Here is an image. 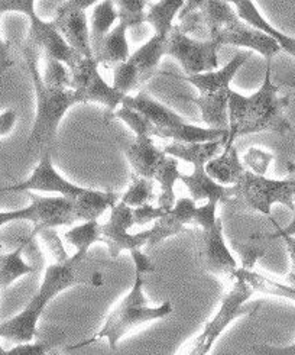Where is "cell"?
<instances>
[{"mask_svg": "<svg viewBox=\"0 0 295 355\" xmlns=\"http://www.w3.org/2000/svg\"><path fill=\"white\" fill-rule=\"evenodd\" d=\"M289 106L288 96L280 94V87L272 83L271 61H267V73L260 89L246 96L232 92L229 101V139L226 144H235L239 137L262 131H271L285 135L292 131L294 125L288 121L285 110Z\"/></svg>", "mask_w": 295, "mask_h": 355, "instance_id": "obj_1", "label": "cell"}, {"mask_svg": "<svg viewBox=\"0 0 295 355\" xmlns=\"http://www.w3.org/2000/svg\"><path fill=\"white\" fill-rule=\"evenodd\" d=\"M86 258L74 254L67 261L51 264L44 274L42 283L35 296L29 300L26 308L0 325V336L16 344L32 343L38 336V320L42 316L46 304L57 295L78 283H86L80 277L78 266Z\"/></svg>", "mask_w": 295, "mask_h": 355, "instance_id": "obj_2", "label": "cell"}, {"mask_svg": "<svg viewBox=\"0 0 295 355\" xmlns=\"http://www.w3.org/2000/svg\"><path fill=\"white\" fill-rule=\"evenodd\" d=\"M21 53L24 54L26 71L30 76L37 94V118L26 147L41 148L44 144H49L55 138L61 119L71 106L78 103V101L73 89L58 90L45 85L37 66L38 53L35 46L26 42L21 48Z\"/></svg>", "mask_w": 295, "mask_h": 355, "instance_id": "obj_3", "label": "cell"}, {"mask_svg": "<svg viewBox=\"0 0 295 355\" xmlns=\"http://www.w3.org/2000/svg\"><path fill=\"white\" fill-rule=\"evenodd\" d=\"M143 286L145 279L142 274H135V283L132 288L107 316L102 329L96 332L89 340L69 347V349L84 348L100 340H107L109 347L111 349H116L122 338L136 327L171 315L174 311L171 302H166L159 306H148L150 300L146 299L143 293Z\"/></svg>", "mask_w": 295, "mask_h": 355, "instance_id": "obj_4", "label": "cell"}, {"mask_svg": "<svg viewBox=\"0 0 295 355\" xmlns=\"http://www.w3.org/2000/svg\"><path fill=\"white\" fill-rule=\"evenodd\" d=\"M253 292L255 290L248 283L238 279L233 288L223 297L220 309L215 318L210 319L203 331L175 355H207L223 331L235 319L240 316H251L260 308V303H253L251 306L244 304L249 297H252Z\"/></svg>", "mask_w": 295, "mask_h": 355, "instance_id": "obj_5", "label": "cell"}, {"mask_svg": "<svg viewBox=\"0 0 295 355\" xmlns=\"http://www.w3.org/2000/svg\"><path fill=\"white\" fill-rule=\"evenodd\" d=\"M35 2L32 0H2L0 2V12H22L29 18V35L26 42L35 48H41L48 57L55 58L69 69L83 58L77 54L69 42L64 40L54 22H46L41 19L35 12Z\"/></svg>", "mask_w": 295, "mask_h": 355, "instance_id": "obj_6", "label": "cell"}, {"mask_svg": "<svg viewBox=\"0 0 295 355\" xmlns=\"http://www.w3.org/2000/svg\"><path fill=\"white\" fill-rule=\"evenodd\" d=\"M235 187V198L229 202L233 207L251 209L271 216L274 203L285 205L289 211H295L292 189L289 182L269 180L265 175H258L252 171H246Z\"/></svg>", "mask_w": 295, "mask_h": 355, "instance_id": "obj_7", "label": "cell"}, {"mask_svg": "<svg viewBox=\"0 0 295 355\" xmlns=\"http://www.w3.org/2000/svg\"><path fill=\"white\" fill-rule=\"evenodd\" d=\"M28 196L30 199L29 206L10 212H0V227L12 220H28L34 225L32 235L37 236L42 231L67 227L75 222L73 200L62 196L44 198L34 193H28Z\"/></svg>", "mask_w": 295, "mask_h": 355, "instance_id": "obj_8", "label": "cell"}, {"mask_svg": "<svg viewBox=\"0 0 295 355\" xmlns=\"http://www.w3.org/2000/svg\"><path fill=\"white\" fill-rule=\"evenodd\" d=\"M168 37L154 35L138 51H135L126 62L119 64L113 71V87L126 94L139 89L158 71L159 61L166 55Z\"/></svg>", "mask_w": 295, "mask_h": 355, "instance_id": "obj_9", "label": "cell"}, {"mask_svg": "<svg viewBox=\"0 0 295 355\" xmlns=\"http://www.w3.org/2000/svg\"><path fill=\"white\" fill-rule=\"evenodd\" d=\"M96 58H81L74 67L70 69L73 78V90L78 103L97 102L107 107V116L114 114L123 105L126 94L120 93L113 86H109L98 73Z\"/></svg>", "mask_w": 295, "mask_h": 355, "instance_id": "obj_10", "label": "cell"}, {"mask_svg": "<svg viewBox=\"0 0 295 355\" xmlns=\"http://www.w3.org/2000/svg\"><path fill=\"white\" fill-rule=\"evenodd\" d=\"M220 45L215 41L193 40L175 25L166 45V55L174 57L187 76L216 71L219 67L217 51Z\"/></svg>", "mask_w": 295, "mask_h": 355, "instance_id": "obj_11", "label": "cell"}, {"mask_svg": "<svg viewBox=\"0 0 295 355\" xmlns=\"http://www.w3.org/2000/svg\"><path fill=\"white\" fill-rule=\"evenodd\" d=\"M96 5V0H69L58 3L53 21L64 40L83 58H94L86 9Z\"/></svg>", "mask_w": 295, "mask_h": 355, "instance_id": "obj_12", "label": "cell"}, {"mask_svg": "<svg viewBox=\"0 0 295 355\" xmlns=\"http://www.w3.org/2000/svg\"><path fill=\"white\" fill-rule=\"evenodd\" d=\"M135 227L134 209L119 202L110 209V218L100 228V242H105L111 258H118L122 251L141 250L148 245L151 238V230L139 234H129V230Z\"/></svg>", "mask_w": 295, "mask_h": 355, "instance_id": "obj_13", "label": "cell"}, {"mask_svg": "<svg viewBox=\"0 0 295 355\" xmlns=\"http://www.w3.org/2000/svg\"><path fill=\"white\" fill-rule=\"evenodd\" d=\"M32 190L60 193V196L75 202L77 199L83 196L89 189L80 187L77 184H73L69 180H65L64 177L54 168L51 151L45 150L39 159V164L37 166V168L34 170V173H32L29 179L18 184L3 187L2 193L3 191L19 193V191H32Z\"/></svg>", "mask_w": 295, "mask_h": 355, "instance_id": "obj_14", "label": "cell"}, {"mask_svg": "<svg viewBox=\"0 0 295 355\" xmlns=\"http://www.w3.org/2000/svg\"><path fill=\"white\" fill-rule=\"evenodd\" d=\"M211 41L217 42L222 45H236V46H244L249 50L258 51L259 54L264 55L267 61H272V58L280 54L283 50L278 42L269 37L265 32H262L252 25L246 24L239 18L229 24L227 26L222 28L217 34L210 38Z\"/></svg>", "mask_w": 295, "mask_h": 355, "instance_id": "obj_15", "label": "cell"}, {"mask_svg": "<svg viewBox=\"0 0 295 355\" xmlns=\"http://www.w3.org/2000/svg\"><path fill=\"white\" fill-rule=\"evenodd\" d=\"M202 242L200 260L204 270L213 276L233 279L238 263L224 242L222 219H217L211 228L202 231Z\"/></svg>", "mask_w": 295, "mask_h": 355, "instance_id": "obj_16", "label": "cell"}, {"mask_svg": "<svg viewBox=\"0 0 295 355\" xmlns=\"http://www.w3.org/2000/svg\"><path fill=\"white\" fill-rule=\"evenodd\" d=\"M195 211L197 206L193 199L183 198L177 200L175 206L170 212L154 222V228H151V238L148 241L146 250L150 251L168 236L183 232L186 230V225L194 223Z\"/></svg>", "mask_w": 295, "mask_h": 355, "instance_id": "obj_17", "label": "cell"}, {"mask_svg": "<svg viewBox=\"0 0 295 355\" xmlns=\"http://www.w3.org/2000/svg\"><path fill=\"white\" fill-rule=\"evenodd\" d=\"M126 157L134 168V174L150 180L155 179V174L168 158L166 153L157 148L151 137L143 135L136 137L135 142L129 145V148L126 150Z\"/></svg>", "mask_w": 295, "mask_h": 355, "instance_id": "obj_18", "label": "cell"}, {"mask_svg": "<svg viewBox=\"0 0 295 355\" xmlns=\"http://www.w3.org/2000/svg\"><path fill=\"white\" fill-rule=\"evenodd\" d=\"M181 180L191 195V199L194 202L199 200H216L229 203L235 198V187L233 186H223L215 182L206 171V166H197L194 167L193 174L179 175Z\"/></svg>", "mask_w": 295, "mask_h": 355, "instance_id": "obj_19", "label": "cell"}, {"mask_svg": "<svg viewBox=\"0 0 295 355\" xmlns=\"http://www.w3.org/2000/svg\"><path fill=\"white\" fill-rule=\"evenodd\" d=\"M249 58H251V54L248 51H239L235 55V58H232L231 62L226 64V66L220 70L197 74V76H187L184 78L188 83H191L193 86L199 89L202 96L231 90V83L233 77Z\"/></svg>", "mask_w": 295, "mask_h": 355, "instance_id": "obj_20", "label": "cell"}, {"mask_svg": "<svg viewBox=\"0 0 295 355\" xmlns=\"http://www.w3.org/2000/svg\"><path fill=\"white\" fill-rule=\"evenodd\" d=\"M122 106L139 112V114H142L143 116L150 119L155 128L170 129L187 122L166 105H162L155 99L150 98L145 92H141L138 96H135V98L126 96Z\"/></svg>", "mask_w": 295, "mask_h": 355, "instance_id": "obj_21", "label": "cell"}, {"mask_svg": "<svg viewBox=\"0 0 295 355\" xmlns=\"http://www.w3.org/2000/svg\"><path fill=\"white\" fill-rule=\"evenodd\" d=\"M206 171L219 184L235 186L248 170L240 163L235 144H226L223 154L215 157L206 164Z\"/></svg>", "mask_w": 295, "mask_h": 355, "instance_id": "obj_22", "label": "cell"}, {"mask_svg": "<svg viewBox=\"0 0 295 355\" xmlns=\"http://www.w3.org/2000/svg\"><path fill=\"white\" fill-rule=\"evenodd\" d=\"M232 92L231 89L207 96L200 94V98H188V96H181V98L200 107L202 118L210 128L229 129V101H231Z\"/></svg>", "mask_w": 295, "mask_h": 355, "instance_id": "obj_23", "label": "cell"}, {"mask_svg": "<svg viewBox=\"0 0 295 355\" xmlns=\"http://www.w3.org/2000/svg\"><path fill=\"white\" fill-rule=\"evenodd\" d=\"M120 202L118 193L98 191L89 189L83 196L74 202V218L77 220H97L107 209H111Z\"/></svg>", "mask_w": 295, "mask_h": 355, "instance_id": "obj_24", "label": "cell"}, {"mask_svg": "<svg viewBox=\"0 0 295 355\" xmlns=\"http://www.w3.org/2000/svg\"><path fill=\"white\" fill-rule=\"evenodd\" d=\"M227 138L213 141V142H200V144H183L174 142L166 147L163 153L174 158H181L187 163L197 166H206L208 161L215 158L222 147H226Z\"/></svg>", "mask_w": 295, "mask_h": 355, "instance_id": "obj_25", "label": "cell"}, {"mask_svg": "<svg viewBox=\"0 0 295 355\" xmlns=\"http://www.w3.org/2000/svg\"><path fill=\"white\" fill-rule=\"evenodd\" d=\"M233 5L243 22L252 25L253 28L262 32H265V34H268L278 42V45L281 46L283 51H287L288 54L295 57V38L288 37L283 34V32L276 31L274 26H271L264 18H262L258 9L255 8L253 2H251V0H235Z\"/></svg>", "mask_w": 295, "mask_h": 355, "instance_id": "obj_26", "label": "cell"}, {"mask_svg": "<svg viewBox=\"0 0 295 355\" xmlns=\"http://www.w3.org/2000/svg\"><path fill=\"white\" fill-rule=\"evenodd\" d=\"M126 31L127 26L123 24H119L113 28V31H110V34L106 37L100 46V51L94 57L98 64H102L106 69H110L118 67L119 64L126 62L130 58Z\"/></svg>", "mask_w": 295, "mask_h": 355, "instance_id": "obj_27", "label": "cell"}, {"mask_svg": "<svg viewBox=\"0 0 295 355\" xmlns=\"http://www.w3.org/2000/svg\"><path fill=\"white\" fill-rule=\"evenodd\" d=\"M199 10L208 38L239 18L231 3L222 2V0H199Z\"/></svg>", "mask_w": 295, "mask_h": 355, "instance_id": "obj_28", "label": "cell"}, {"mask_svg": "<svg viewBox=\"0 0 295 355\" xmlns=\"http://www.w3.org/2000/svg\"><path fill=\"white\" fill-rule=\"evenodd\" d=\"M116 3L111 2V0H103V2H98L91 13L90 19V42H91V50L93 55L96 57L97 53L100 51V46L106 37L110 34V28L119 18L118 9L114 8Z\"/></svg>", "mask_w": 295, "mask_h": 355, "instance_id": "obj_29", "label": "cell"}, {"mask_svg": "<svg viewBox=\"0 0 295 355\" xmlns=\"http://www.w3.org/2000/svg\"><path fill=\"white\" fill-rule=\"evenodd\" d=\"M34 238V235H28L21 241L19 247L10 252H2L0 255V286L2 290L8 288L15 280L22 276H28L35 271L34 267L26 264L22 258L24 250L28 247V242Z\"/></svg>", "mask_w": 295, "mask_h": 355, "instance_id": "obj_30", "label": "cell"}, {"mask_svg": "<svg viewBox=\"0 0 295 355\" xmlns=\"http://www.w3.org/2000/svg\"><path fill=\"white\" fill-rule=\"evenodd\" d=\"M184 5V0H161V2L152 3L146 13V22L157 31L155 35L170 37L172 28L175 26L172 24L175 16L179 15Z\"/></svg>", "mask_w": 295, "mask_h": 355, "instance_id": "obj_31", "label": "cell"}, {"mask_svg": "<svg viewBox=\"0 0 295 355\" xmlns=\"http://www.w3.org/2000/svg\"><path fill=\"white\" fill-rule=\"evenodd\" d=\"M233 279L235 280L239 279V280L246 282L255 290V292L272 295V296H278V297H285V299H289V300L295 302V287L294 286L281 284V283H278L272 279L262 276V274H259L256 271L238 268Z\"/></svg>", "mask_w": 295, "mask_h": 355, "instance_id": "obj_32", "label": "cell"}, {"mask_svg": "<svg viewBox=\"0 0 295 355\" xmlns=\"http://www.w3.org/2000/svg\"><path fill=\"white\" fill-rule=\"evenodd\" d=\"M181 173L178 171V161L174 157H170L166 159V163L161 166L158 173L155 174V179L161 184V195L158 198V206L166 209L170 212L175 206V195H174V186L175 182L179 179Z\"/></svg>", "mask_w": 295, "mask_h": 355, "instance_id": "obj_33", "label": "cell"}, {"mask_svg": "<svg viewBox=\"0 0 295 355\" xmlns=\"http://www.w3.org/2000/svg\"><path fill=\"white\" fill-rule=\"evenodd\" d=\"M271 239L268 238L267 234H253L248 239L239 242V241H232V247L233 250L240 255L242 258V267L243 270H249L253 271V267L259 258H262L267 252L268 248V242Z\"/></svg>", "mask_w": 295, "mask_h": 355, "instance_id": "obj_34", "label": "cell"}, {"mask_svg": "<svg viewBox=\"0 0 295 355\" xmlns=\"http://www.w3.org/2000/svg\"><path fill=\"white\" fill-rule=\"evenodd\" d=\"M100 228L102 225L97 220L84 222L65 232L64 238L67 239L73 247L77 248V255L86 258L90 247L94 242H100Z\"/></svg>", "mask_w": 295, "mask_h": 355, "instance_id": "obj_35", "label": "cell"}, {"mask_svg": "<svg viewBox=\"0 0 295 355\" xmlns=\"http://www.w3.org/2000/svg\"><path fill=\"white\" fill-rule=\"evenodd\" d=\"M130 179H132V183L123 193L120 202L132 209L150 205L154 200V180L145 179V177L136 175L134 173L130 175Z\"/></svg>", "mask_w": 295, "mask_h": 355, "instance_id": "obj_36", "label": "cell"}, {"mask_svg": "<svg viewBox=\"0 0 295 355\" xmlns=\"http://www.w3.org/2000/svg\"><path fill=\"white\" fill-rule=\"evenodd\" d=\"M110 119H120L123 121L132 131L136 134V137H154V129L155 126L152 125V122L148 119L146 116H143L139 112L126 107V106H120L114 114H111L110 116H107L105 121L109 122Z\"/></svg>", "mask_w": 295, "mask_h": 355, "instance_id": "obj_37", "label": "cell"}, {"mask_svg": "<svg viewBox=\"0 0 295 355\" xmlns=\"http://www.w3.org/2000/svg\"><path fill=\"white\" fill-rule=\"evenodd\" d=\"M46 86L58 89V90H69L73 87L71 71L64 67V62L48 57L46 58V69L45 76L42 77Z\"/></svg>", "mask_w": 295, "mask_h": 355, "instance_id": "obj_38", "label": "cell"}, {"mask_svg": "<svg viewBox=\"0 0 295 355\" xmlns=\"http://www.w3.org/2000/svg\"><path fill=\"white\" fill-rule=\"evenodd\" d=\"M116 6L120 24L126 25L127 28L146 22V2H143V0H119V2H116Z\"/></svg>", "mask_w": 295, "mask_h": 355, "instance_id": "obj_39", "label": "cell"}, {"mask_svg": "<svg viewBox=\"0 0 295 355\" xmlns=\"http://www.w3.org/2000/svg\"><path fill=\"white\" fill-rule=\"evenodd\" d=\"M60 343V340H54V338H49V340H41L35 343H28V344H18L10 349H0V355H48Z\"/></svg>", "mask_w": 295, "mask_h": 355, "instance_id": "obj_40", "label": "cell"}, {"mask_svg": "<svg viewBox=\"0 0 295 355\" xmlns=\"http://www.w3.org/2000/svg\"><path fill=\"white\" fill-rule=\"evenodd\" d=\"M272 158L274 157L268 153H264L258 148H251L248 154L244 155V164L252 170V173L258 175H265Z\"/></svg>", "mask_w": 295, "mask_h": 355, "instance_id": "obj_41", "label": "cell"}, {"mask_svg": "<svg viewBox=\"0 0 295 355\" xmlns=\"http://www.w3.org/2000/svg\"><path fill=\"white\" fill-rule=\"evenodd\" d=\"M217 205H219V202L210 200V202H207L203 206H197L195 216H194V223L199 225V227L202 228V231L211 228L213 225L217 222V219H219L216 216Z\"/></svg>", "mask_w": 295, "mask_h": 355, "instance_id": "obj_42", "label": "cell"}, {"mask_svg": "<svg viewBox=\"0 0 295 355\" xmlns=\"http://www.w3.org/2000/svg\"><path fill=\"white\" fill-rule=\"evenodd\" d=\"M167 214L166 209H162L159 206H152V205H145L141 207L134 209V218H135V225H146L150 222H157L159 218Z\"/></svg>", "mask_w": 295, "mask_h": 355, "instance_id": "obj_43", "label": "cell"}, {"mask_svg": "<svg viewBox=\"0 0 295 355\" xmlns=\"http://www.w3.org/2000/svg\"><path fill=\"white\" fill-rule=\"evenodd\" d=\"M130 255H132V260L135 264V274H142V276H145V274L157 271L154 263L151 261V258L141 250L130 251Z\"/></svg>", "mask_w": 295, "mask_h": 355, "instance_id": "obj_44", "label": "cell"}, {"mask_svg": "<svg viewBox=\"0 0 295 355\" xmlns=\"http://www.w3.org/2000/svg\"><path fill=\"white\" fill-rule=\"evenodd\" d=\"M251 349L256 355H295V344L289 347H271V345H253Z\"/></svg>", "mask_w": 295, "mask_h": 355, "instance_id": "obj_45", "label": "cell"}, {"mask_svg": "<svg viewBox=\"0 0 295 355\" xmlns=\"http://www.w3.org/2000/svg\"><path fill=\"white\" fill-rule=\"evenodd\" d=\"M0 122H2V126H0V134L6 135L10 129L15 126L16 122V114L13 110H6L2 114V118H0Z\"/></svg>", "mask_w": 295, "mask_h": 355, "instance_id": "obj_46", "label": "cell"}, {"mask_svg": "<svg viewBox=\"0 0 295 355\" xmlns=\"http://www.w3.org/2000/svg\"><path fill=\"white\" fill-rule=\"evenodd\" d=\"M12 44L9 41L2 42V74L12 66L15 58L12 54Z\"/></svg>", "mask_w": 295, "mask_h": 355, "instance_id": "obj_47", "label": "cell"}, {"mask_svg": "<svg viewBox=\"0 0 295 355\" xmlns=\"http://www.w3.org/2000/svg\"><path fill=\"white\" fill-rule=\"evenodd\" d=\"M287 248H288V254L291 258V263H292V270L289 272V282L294 283L295 287V236H285L284 238Z\"/></svg>", "mask_w": 295, "mask_h": 355, "instance_id": "obj_48", "label": "cell"}, {"mask_svg": "<svg viewBox=\"0 0 295 355\" xmlns=\"http://www.w3.org/2000/svg\"><path fill=\"white\" fill-rule=\"evenodd\" d=\"M287 173H288L287 180H288V182H289V184H291V189H292V198H294V203H295V164H289V166H288Z\"/></svg>", "mask_w": 295, "mask_h": 355, "instance_id": "obj_49", "label": "cell"}, {"mask_svg": "<svg viewBox=\"0 0 295 355\" xmlns=\"http://www.w3.org/2000/svg\"><path fill=\"white\" fill-rule=\"evenodd\" d=\"M281 85H283V86H288V87L295 89V77H291V80H285V82H283Z\"/></svg>", "mask_w": 295, "mask_h": 355, "instance_id": "obj_50", "label": "cell"}, {"mask_svg": "<svg viewBox=\"0 0 295 355\" xmlns=\"http://www.w3.org/2000/svg\"><path fill=\"white\" fill-rule=\"evenodd\" d=\"M48 355H61V352L57 349V348H54L51 352H49Z\"/></svg>", "mask_w": 295, "mask_h": 355, "instance_id": "obj_51", "label": "cell"}]
</instances>
